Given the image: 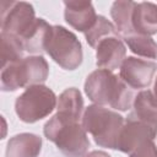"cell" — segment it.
<instances>
[{"instance_id":"6da1fadb","label":"cell","mask_w":157,"mask_h":157,"mask_svg":"<svg viewBox=\"0 0 157 157\" xmlns=\"http://www.w3.org/2000/svg\"><path fill=\"white\" fill-rule=\"evenodd\" d=\"M85 93L94 104L109 105L120 112L130 109L135 98L132 88L119 75L105 69H97L86 77Z\"/></svg>"},{"instance_id":"7a4b0ae2","label":"cell","mask_w":157,"mask_h":157,"mask_svg":"<svg viewBox=\"0 0 157 157\" xmlns=\"http://www.w3.org/2000/svg\"><path fill=\"white\" fill-rule=\"evenodd\" d=\"M81 119L56 112L43 128L44 136L66 157H85L90 140Z\"/></svg>"},{"instance_id":"3957f363","label":"cell","mask_w":157,"mask_h":157,"mask_svg":"<svg viewBox=\"0 0 157 157\" xmlns=\"http://www.w3.org/2000/svg\"><path fill=\"white\" fill-rule=\"evenodd\" d=\"M49 76V64L43 55H28L1 66L0 87L2 92H13L22 87L43 83Z\"/></svg>"},{"instance_id":"277c9868","label":"cell","mask_w":157,"mask_h":157,"mask_svg":"<svg viewBox=\"0 0 157 157\" xmlns=\"http://www.w3.org/2000/svg\"><path fill=\"white\" fill-rule=\"evenodd\" d=\"M81 123L99 147L117 150L118 137L124 124V118L118 112L91 104L85 109Z\"/></svg>"},{"instance_id":"5b68a950","label":"cell","mask_w":157,"mask_h":157,"mask_svg":"<svg viewBox=\"0 0 157 157\" xmlns=\"http://www.w3.org/2000/svg\"><path fill=\"white\" fill-rule=\"evenodd\" d=\"M58 97L52 88L39 83L28 86L15 101V112L21 121L37 123L56 108Z\"/></svg>"},{"instance_id":"8992f818","label":"cell","mask_w":157,"mask_h":157,"mask_svg":"<svg viewBox=\"0 0 157 157\" xmlns=\"http://www.w3.org/2000/svg\"><path fill=\"white\" fill-rule=\"evenodd\" d=\"M45 53L64 70H76L83 59L82 44L74 32L64 26L52 27L45 44Z\"/></svg>"},{"instance_id":"52a82bcc","label":"cell","mask_w":157,"mask_h":157,"mask_svg":"<svg viewBox=\"0 0 157 157\" xmlns=\"http://www.w3.org/2000/svg\"><path fill=\"white\" fill-rule=\"evenodd\" d=\"M36 20V11L32 4L26 1L1 2V32L12 34L20 39L32 27Z\"/></svg>"},{"instance_id":"ba28073f","label":"cell","mask_w":157,"mask_h":157,"mask_svg":"<svg viewBox=\"0 0 157 157\" xmlns=\"http://www.w3.org/2000/svg\"><path fill=\"white\" fill-rule=\"evenodd\" d=\"M156 136L157 125L141 120L129 113L124 119V124L117 142V150L130 155L145 142L153 141Z\"/></svg>"},{"instance_id":"9c48e42d","label":"cell","mask_w":157,"mask_h":157,"mask_svg":"<svg viewBox=\"0 0 157 157\" xmlns=\"http://www.w3.org/2000/svg\"><path fill=\"white\" fill-rule=\"evenodd\" d=\"M157 71V64L152 60L136 56H126L120 66L119 76L132 90L147 88Z\"/></svg>"},{"instance_id":"30bf717a","label":"cell","mask_w":157,"mask_h":157,"mask_svg":"<svg viewBox=\"0 0 157 157\" xmlns=\"http://www.w3.org/2000/svg\"><path fill=\"white\" fill-rule=\"evenodd\" d=\"M94 49L96 65L99 69L114 71L121 66L124 59L126 58V47L119 34L102 39Z\"/></svg>"},{"instance_id":"8fae6325","label":"cell","mask_w":157,"mask_h":157,"mask_svg":"<svg viewBox=\"0 0 157 157\" xmlns=\"http://www.w3.org/2000/svg\"><path fill=\"white\" fill-rule=\"evenodd\" d=\"M64 17L69 26L86 33L93 27L98 15L91 1H64Z\"/></svg>"},{"instance_id":"7c38bea8","label":"cell","mask_w":157,"mask_h":157,"mask_svg":"<svg viewBox=\"0 0 157 157\" xmlns=\"http://www.w3.org/2000/svg\"><path fill=\"white\" fill-rule=\"evenodd\" d=\"M132 31L136 34H157V5L150 1L135 2L131 16Z\"/></svg>"},{"instance_id":"4fadbf2b","label":"cell","mask_w":157,"mask_h":157,"mask_svg":"<svg viewBox=\"0 0 157 157\" xmlns=\"http://www.w3.org/2000/svg\"><path fill=\"white\" fill-rule=\"evenodd\" d=\"M42 137L37 134H17L7 141L5 157H38L42 151Z\"/></svg>"},{"instance_id":"5bb4252c","label":"cell","mask_w":157,"mask_h":157,"mask_svg":"<svg viewBox=\"0 0 157 157\" xmlns=\"http://www.w3.org/2000/svg\"><path fill=\"white\" fill-rule=\"evenodd\" d=\"M52 25H49L44 18H37L32 27L20 38L23 44L25 52L32 55H40L45 52V44L49 38Z\"/></svg>"},{"instance_id":"9a60e30c","label":"cell","mask_w":157,"mask_h":157,"mask_svg":"<svg viewBox=\"0 0 157 157\" xmlns=\"http://www.w3.org/2000/svg\"><path fill=\"white\" fill-rule=\"evenodd\" d=\"M132 110L130 112L131 115L145 120L150 124L157 125V101L155 98V94L150 90H142L140 91L132 103Z\"/></svg>"},{"instance_id":"2e32d148","label":"cell","mask_w":157,"mask_h":157,"mask_svg":"<svg viewBox=\"0 0 157 157\" xmlns=\"http://www.w3.org/2000/svg\"><path fill=\"white\" fill-rule=\"evenodd\" d=\"M134 6H135V1L131 0H118L112 4L110 16L113 18L118 33L123 38L134 34L131 26V16H132Z\"/></svg>"},{"instance_id":"e0dca14e","label":"cell","mask_w":157,"mask_h":157,"mask_svg":"<svg viewBox=\"0 0 157 157\" xmlns=\"http://www.w3.org/2000/svg\"><path fill=\"white\" fill-rule=\"evenodd\" d=\"M56 112L81 119L83 115V98L81 92L75 87H69L63 91L58 98Z\"/></svg>"},{"instance_id":"ac0fdd59","label":"cell","mask_w":157,"mask_h":157,"mask_svg":"<svg viewBox=\"0 0 157 157\" xmlns=\"http://www.w3.org/2000/svg\"><path fill=\"white\" fill-rule=\"evenodd\" d=\"M128 48L137 56L147 59H157V43L152 37L142 34H130L123 38Z\"/></svg>"},{"instance_id":"d6986e66","label":"cell","mask_w":157,"mask_h":157,"mask_svg":"<svg viewBox=\"0 0 157 157\" xmlns=\"http://www.w3.org/2000/svg\"><path fill=\"white\" fill-rule=\"evenodd\" d=\"M83 34H85V38H86V42L88 43V45L92 47V48H96L97 44L102 39H104L107 37H110V36H118L119 33H118L114 23H112L104 16L98 15L97 21L93 25V27Z\"/></svg>"},{"instance_id":"ffe728a7","label":"cell","mask_w":157,"mask_h":157,"mask_svg":"<svg viewBox=\"0 0 157 157\" xmlns=\"http://www.w3.org/2000/svg\"><path fill=\"white\" fill-rule=\"evenodd\" d=\"M0 39H1V64L2 66L23 58L22 55H23L25 48H23L22 42L17 37L1 32Z\"/></svg>"},{"instance_id":"44dd1931","label":"cell","mask_w":157,"mask_h":157,"mask_svg":"<svg viewBox=\"0 0 157 157\" xmlns=\"http://www.w3.org/2000/svg\"><path fill=\"white\" fill-rule=\"evenodd\" d=\"M130 157H157V146L153 141L145 142L132 153H130Z\"/></svg>"},{"instance_id":"7402d4cb","label":"cell","mask_w":157,"mask_h":157,"mask_svg":"<svg viewBox=\"0 0 157 157\" xmlns=\"http://www.w3.org/2000/svg\"><path fill=\"white\" fill-rule=\"evenodd\" d=\"M85 157H112L109 153H107L105 151H101V150H94L91 151L85 155Z\"/></svg>"},{"instance_id":"603a6c76","label":"cell","mask_w":157,"mask_h":157,"mask_svg":"<svg viewBox=\"0 0 157 157\" xmlns=\"http://www.w3.org/2000/svg\"><path fill=\"white\" fill-rule=\"evenodd\" d=\"M153 94H155V98L157 101V77L155 78V83H153Z\"/></svg>"}]
</instances>
